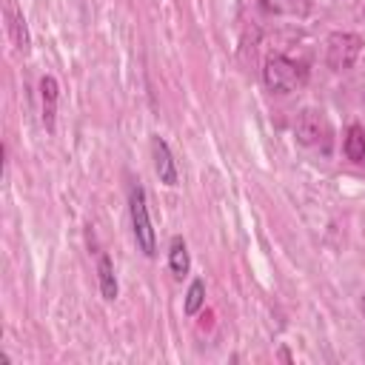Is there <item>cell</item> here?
<instances>
[{
  "instance_id": "obj_1",
  "label": "cell",
  "mask_w": 365,
  "mask_h": 365,
  "mask_svg": "<svg viewBox=\"0 0 365 365\" xmlns=\"http://www.w3.org/2000/svg\"><path fill=\"white\" fill-rule=\"evenodd\" d=\"M128 211H131V228H134L137 248L145 257H154L157 254V234H154V225H151V214H148V202H145L143 185H134L131 188V194H128Z\"/></svg>"
},
{
  "instance_id": "obj_2",
  "label": "cell",
  "mask_w": 365,
  "mask_h": 365,
  "mask_svg": "<svg viewBox=\"0 0 365 365\" xmlns=\"http://www.w3.org/2000/svg\"><path fill=\"white\" fill-rule=\"evenodd\" d=\"M262 80L274 94H288L305 80V68L285 54H271L262 68Z\"/></svg>"
},
{
  "instance_id": "obj_3",
  "label": "cell",
  "mask_w": 365,
  "mask_h": 365,
  "mask_svg": "<svg viewBox=\"0 0 365 365\" xmlns=\"http://www.w3.org/2000/svg\"><path fill=\"white\" fill-rule=\"evenodd\" d=\"M362 51V37L354 34V31H334L328 40H325V60L334 71H345L356 63Z\"/></svg>"
},
{
  "instance_id": "obj_4",
  "label": "cell",
  "mask_w": 365,
  "mask_h": 365,
  "mask_svg": "<svg viewBox=\"0 0 365 365\" xmlns=\"http://www.w3.org/2000/svg\"><path fill=\"white\" fill-rule=\"evenodd\" d=\"M294 137L302 145H319L328 140V120L317 108H302L294 120Z\"/></svg>"
},
{
  "instance_id": "obj_5",
  "label": "cell",
  "mask_w": 365,
  "mask_h": 365,
  "mask_svg": "<svg viewBox=\"0 0 365 365\" xmlns=\"http://www.w3.org/2000/svg\"><path fill=\"white\" fill-rule=\"evenodd\" d=\"M151 154H154V171H157L160 182L177 185V163H174V154H171V148L163 137L151 140Z\"/></svg>"
},
{
  "instance_id": "obj_6",
  "label": "cell",
  "mask_w": 365,
  "mask_h": 365,
  "mask_svg": "<svg viewBox=\"0 0 365 365\" xmlns=\"http://www.w3.org/2000/svg\"><path fill=\"white\" fill-rule=\"evenodd\" d=\"M40 97H43V123L48 131H54V117H57V97H60V86L51 74H46L40 80Z\"/></svg>"
},
{
  "instance_id": "obj_7",
  "label": "cell",
  "mask_w": 365,
  "mask_h": 365,
  "mask_svg": "<svg viewBox=\"0 0 365 365\" xmlns=\"http://www.w3.org/2000/svg\"><path fill=\"white\" fill-rule=\"evenodd\" d=\"M6 20H9V34L14 40V46L20 51H29V29H26V17L17 9L14 0H6Z\"/></svg>"
},
{
  "instance_id": "obj_8",
  "label": "cell",
  "mask_w": 365,
  "mask_h": 365,
  "mask_svg": "<svg viewBox=\"0 0 365 365\" xmlns=\"http://www.w3.org/2000/svg\"><path fill=\"white\" fill-rule=\"evenodd\" d=\"M97 279H100V294L103 299H117V277H114V265H111V257L108 254H100L97 257Z\"/></svg>"
},
{
  "instance_id": "obj_9",
  "label": "cell",
  "mask_w": 365,
  "mask_h": 365,
  "mask_svg": "<svg viewBox=\"0 0 365 365\" xmlns=\"http://www.w3.org/2000/svg\"><path fill=\"white\" fill-rule=\"evenodd\" d=\"M168 265L174 271V277H185L188 268H191V257H188V245L182 237H171V245H168Z\"/></svg>"
},
{
  "instance_id": "obj_10",
  "label": "cell",
  "mask_w": 365,
  "mask_h": 365,
  "mask_svg": "<svg viewBox=\"0 0 365 365\" xmlns=\"http://www.w3.org/2000/svg\"><path fill=\"white\" fill-rule=\"evenodd\" d=\"M345 157L354 160V163H362L365 160V128L362 125H351L345 131Z\"/></svg>"
},
{
  "instance_id": "obj_11",
  "label": "cell",
  "mask_w": 365,
  "mask_h": 365,
  "mask_svg": "<svg viewBox=\"0 0 365 365\" xmlns=\"http://www.w3.org/2000/svg\"><path fill=\"white\" fill-rule=\"evenodd\" d=\"M202 305H205V282H202V279H194V282L188 285V291H185V302H182V308H185L188 317H194Z\"/></svg>"
},
{
  "instance_id": "obj_12",
  "label": "cell",
  "mask_w": 365,
  "mask_h": 365,
  "mask_svg": "<svg viewBox=\"0 0 365 365\" xmlns=\"http://www.w3.org/2000/svg\"><path fill=\"white\" fill-rule=\"evenodd\" d=\"M265 6L277 14H297V17L311 11V0H265Z\"/></svg>"
},
{
  "instance_id": "obj_13",
  "label": "cell",
  "mask_w": 365,
  "mask_h": 365,
  "mask_svg": "<svg viewBox=\"0 0 365 365\" xmlns=\"http://www.w3.org/2000/svg\"><path fill=\"white\" fill-rule=\"evenodd\" d=\"M362 305H365V302H362Z\"/></svg>"
}]
</instances>
